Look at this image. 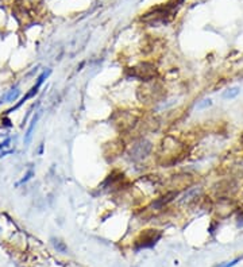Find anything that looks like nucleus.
<instances>
[{"label": "nucleus", "instance_id": "nucleus-1", "mask_svg": "<svg viewBox=\"0 0 243 267\" xmlns=\"http://www.w3.org/2000/svg\"><path fill=\"white\" fill-rule=\"evenodd\" d=\"M182 144L178 143L172 136H166L161 143V152H158V158H164V161H161L162 165H173L177 163L182 157Z\"/></svg>", "mask_w": 243, "mask_h": 267}, {"label": "nucleus", "instance_id": "nucleus-2", "mask_svg": "<svg viewBox=\"0 0 243 267\" xmlns=\"http://www.w3.org/2000/svg\"><path fill=\"white\" fill-rule=\"evenodd\" d=\"M127 73L132 78L145 81V82H149V81H151L157 77V69L151 62H142L136 66L128 69Z\"/></svg>", "mask_w": 243, "mask_h": 267}, {"label": "nucleus", "instance_id": "nucleus-3", "mask_svg": "<svg viewBox=\"0 0 243 267\" xmlns=\"http://www.w3.org/2000/svg\"><path fill=\"white\" fill-rule=\"evenodd\" d=\"M151 152V143L145 139H141V140H136L135 143L132 144L131 150H130V155L134 161H138V159H143Z\"/></svg>", "mask_w": 243, "mask_h": 267}, {"label": "nucleus", "instance_id": "nucleus-4", "mask_svg": "<svg viewBox=\"0 0 243 267\" xmlns=\"http://www.w3.org/2000/svg\"><path fill=\"white\" fill-rule=\"evenodd\" d=\"M160 237H161V232L157 229L143 231V233L141 235V237L136 240V243L139 244L136 248L139 250V248H149V247H153L157 243V240H160Z\"/></svg>", "mask_w": 243, "mask_h": 267}, {"label": "nucleus", "instance_id": "nucleus-5", "mask_svg": "<svg viewBox=\"0 0 243 267\" xmlns=\"http://www.w3.org/2000/svg\"><path fill=\"white\" fill-rule=\"evenodd\" d=\"M116 116H117V119L115 120V124H116L117 129H120V131H128V129H131L138 121V119L135 116H132L131 113H127V112L117 113Z\"/></svg>", "mask_w": 243, "mask_h": 267}, {"label": "nucleus", "instance_id": "nucleus-6", "mask_svg": "<svg viewBox=\"0 0 243 267\" xmlns=\"http://www.w3.org/2000/svg\"><path fill=\"white\" fill-rule=\"evenodd\" d=\"M192 177L189 176V174H178V176H173L172 178V184L174 188H188V186L192 185Z\"/></svg>", "mask_w": 243, "mask_h": 267}, {"label": "nucleus", "instance_id": "nucleus-7", "mask_svg": "<svg viewBox=\"0 0 243 267\" xmlns=\"http://www.w3.org/2000/svg\"><path fill=\"white\" fill-rule=\"evenodd\" d=\"M39 117H40V111L35 112V115L31 117L30 125H28L27 131H26V134H24V144H26V146H28V144H30V142H31V138H32V132H34V128H35L36 123H38Z\"/></svg>", "mask_w": 243, "mask_h": 267}, {"label": "nucleus", "instance_id": "nucleus-8", "mask_svg": "<svg viewBox=\"0 0 243 267\" xmlns=\"http://www.w3.org/2000/svg\"><path fill=\"white\" fill-rule=\"evenodd\" d=\"M19 95H20V91H19V88L15 85V87H12L11 91L6 92L2 97H0V105H2L3 103H14V101L19 97Z\"/></svg>", "mask_w": 243, "mask_h": 267}, {"label": "nucleus", "instance_id": "nucleus-9", "mask_svg": "<svg viewBox=\"0 0 243 267\" xmlns=\"http://www.w3.org/2000/svg\"><path fill=\"white\" fill-rule=\"evenodd\" d=\"M239 92H241V88L239 87L230 88L228 91H226L224 93H223V97H224V99H234V97H236L239 95Z\"/></svg>", "mask_w": 243, "mask_h": 267}, {"label": "nucleus", "instance_id": "nucleus-10", "mask_svg": "<svg viewBox=\"0 0 243 267\" xmlns=\"http://www.w3.org/2000/svg\"><path fill=\"white\" fill-rule=\"evenodd\" d=\"M34 174H35V173H34V170H32V169H30V170H28V171H27L26 174H24V177L22 178V180H20L19 182H16V185H15V186H19V185H23V184H26L27 181H30L31 178L34 177Z\"/></svg>", "mask_w": 243, "mask_h": 267}, {"label": "nucleus", "instance_id": "nucleus-11", "mask_svg": "<svg viewBox=\"0 0 243 267\" xmlns=\"http://www.w3.org/2000/svg\"><path fill=\"white\" fill-rule=\"evenodd\" d=\"M54 246H55L57 250L62 251V252H65V251H66V247H65V244H64L62 241H60V240H54Z\"/></svg>", "mask_w": 243, "mask_h": 267}, {"label": "nucleus", "instance_id": "nucleus-12", "mask_svg": "<svg viewBox=\"0 0 243 267\" xmlns=\"http://www.w3.org/2000/svg\"><path fill=\"white\" fill-rule=\"evenodd\" d=\"M212 104V101H211L209 99H205V100H202L200 104L197 105V108H200V109H202V108H207V107H209V105Z\"/></svg>", "mask_w": 243, "mask_h": 267}, {"label": "nucleus", "instance_id": "nucleus-13", "mask_svg": "<svg viewBox=\"0 0 243 267\" xmlns=\"http://www.w3.org/2000/svg\"><path fill=\"white\" fill-rule=\"evenodd\" d=\"M10 143H11V138H7L6 140L0 143V150H2V148H6V147H8V146H10Z\"/></svg>", "mask_w": 243, "mask_h": 267}, {"label": "nucleus", "instance_id": "nucleus-14", "mask_svg": "<svg viewBox=\"0 0 243 267\" xmlns=\"http://www.w3.org/2000/svg\"><path fill=\"white\" fill-rule=\"evenodd\" d=\"M238 225L243 227V210L242 212H239V214H238Z\"/></svg>", "mask_w": 243, "mask_h": 267}, {"label": "nucleus", "instance_id": "nucleus-15", "mask_svg": "<svg viewBox=\"0 0 243 267\" xmlns=\"http://www.w3.org/2000/svg\"><path fill=\"white\" fill-rule=\"evenodd\" d=\"M3 124L6 125V127H12V124H11V120L8 119V117H3Z\"/></svg>", "mask_w": 243, "mask_h": 267}, {"label": "nucleus", "instance_id": "nucleus-16", "mask_svg": "<svg viewBox=\"0 0 243 267\" xmlns=\"http://www.w3.org/2000/svg\"><path fill=\"white\" fill-rule=\"evenodd\" d=\"M10 152H14V150H10V151H4V152H2V154H0V158H2V157H6L7 154H10Z\"/></svg>", "mask_w": 243, "mask_h": 267}, {"label": "nucleus", "instance_id": "nucleus-17", "mask_svg": "<svg viewBox=\"0 0 243 267\" xmlns=\"http://www.w3.org/2000/svg\"><path fill=\"white\" fill-rule=\"evenodd\" d=\"M42 151H43V143H40V146H39V150H38V154L40 155L42 154Z\"/></svg>", "mask_w": 243, "mask_h": 267}]
</instances>
